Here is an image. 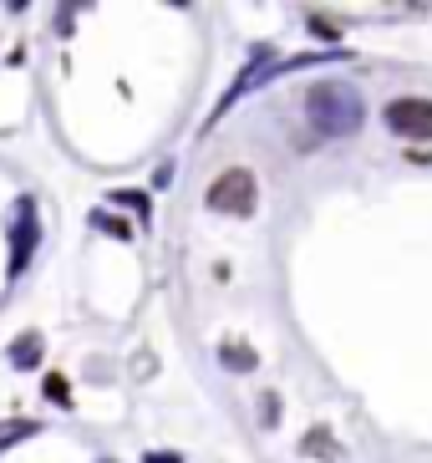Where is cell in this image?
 Masks as SVG:
<instances>
[{
    "mask_svg": "<svg viewBox=\"0 0 432 463\" xmlns=\"http://www.w3.org/2000/svg\"><path fill=\"white\" fill-rule=\"evenodd\" d=\"M41 392H46V402H61V408H67L71 402V382L61 377V372H52V377L41 382Z\"/></svg>",
    "mask_w": 432,
    "mask_h": 463,
    "instance_id": "obj_7",
    "label": "cell"
},
{
    "mask_svg": "<svg viewBox=\"0 0 432 463\" xmlns=\"http://www.w3.org/2000/svg\"><path fill=\"white\" fill-rule=\"evenodd\" d=\"M143 463H183V458H178V453H148Z\"/></svg>",
    "mask_w": 432,
    "mask_h": 463,
    "instance_id": "obj_11",
    "label": "cell"
},
{
    "mask_svg": "<svg viewBox=\"0 0 432 463\" xmlns=\"http://www.w3.org/2000/svg\"><path fill=\"white\" fill-rule=\"evenodd\" d=\"M387 128L407 143H427L432 137V97H397L387 102Z\"/></svg>",
    "mask_w": 432,
    "mask_h": 463,
    "instance_id": "obj_3",
    "label": "cell"
},
{
    "mask_svg": "<svg viewBox=\"0 0 432 463\" xmlns=\"http://www.w3.org/2000/svg\"><path fill=\"white\" fill-rule=\"evenodd\" d=\"M305 453H321V458L341 463V449L331 443V433H311V438H305Z\"/></svg>",
    "mask_w": 432,
    "mask_h": 463,
    "instance_id": "obj_8",
    "label": "cell"
},
{
    "mask_svg": "<svg viewBox=\"0 0 432 463\" xmlns=\"http://www.w3.org/2000/svg\"><path fill=\"white\" fill-rule=\"evenodd\" d=\"M102 463H112V458H102Z\"/></svg>",
    "mask_w": 432,
    "mask_h": 463,
    "instance_id": "obj_12",
    "label": "cell"
},
{
    "mask_svg": "<svg viewBox=\"0 0 432 463\" xmlns=\"http://www.w3.org/2000/svg\"><path fill=\"white\" fill-rule=\"evenodd\" d=\"M255 199H259V184L249 168H224V174L209 184V209L214 214H255Z\"/></svg>",
    "mask_w": 432,
    "mask_h": 463,
    "instance_id": "obj_2",
    "label": "cell"
},
{
    "mask_svg": "<svg viewBox=\"0 0 432 463\" xmlns=\"http://www.w3.org/2000/svg\"><path fill=\"white\" fill-rule=\"evenodd\" d=\"M36 240H41L36 204H31V199H21V209H15V224H11V275H21V270L31 265V255H36Z\"/></svg>",
    "mask_w": 432,
    "mask_h": 463,
    "instance_id": "obj_4",
    "label": "cell"
},
{
    "mask_svg": "<svg viewBox=\"0 0 432 463\" xmlns=\"http://www.w3.org/2000/svg\"><path fill=\"white\" fill-rule=\"evenodd\" d=\"M219 362H224L230 372H249V367H255V352L239 346V341H224V346H219Z\"/></svg>",
    "mask_w": 432,
    "mask_h": 463,
    "instance_id": "obj_6",
    "label": "cell"
},
{
    "mask_svg": "<svg viewBox=\"0 0 432 463\" xmlns=\"http://www.w3.org/2000/svg\"><path fill=\"white\" fill-rule=\"evenodd\" d=\"M41 352H46V341H41V331H26V336H15L11 362H15V367H36V362H41Z\"/></svg>",
    "mask_w": 432,
    "mask_h": 463,
    "instance_id": "obj_5",
    "label": "cell"
},
{
    "mask_svg": "<svg viewBox=\"0 0 432 463\" xmlns=\"http://www.w3.org/2000/svg\"><path fill=\"white\" fill-rule=\"evenodd\" d=\"M275 412H280V402H275V392H270L265 402H259V418H265V422H275Z\"/></svg>",
    "mask_w": 432,
    "mask_h": 463,
    "instance_id": "obj_10",
    "label": "cell"
},
{
    "mask_svg": "<svg viewBox=\"0 0 432 463\" xmlns=\"http://www.w3.org/2000/svg\"><path fill=\"white\" fill-rule=\"evenodd\" d=\"M92 224H97V230H108V234H117V240L133 234V230H127V219H112V214H92Z\"/></svg>",
    "mask_w": 432,
    "mask_h": 463,
    "instance_id": "obj_9",
    "label": "cell"
},
{
    "mask_svg": "<svg viewBox=\"0 0 432 463\" xmlns=\"http://www.w3.org/2000/svg\"><path fill=\"white\" fill-rule=\"evenodd\" d=\"M305 112H311V123L321 128L325 137L356 133V123H362L356 87H346V82H321V87H311V102H305Z\"/></svg>",
    "mask_w": 432,
    "mask_h": 463,
    "instance_id": "obj_1",
    "label": "cell"
}]
</instances>
